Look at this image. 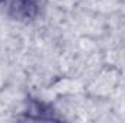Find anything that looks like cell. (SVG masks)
Segmentation results:
<instances>
[{
  "label": "cell",
  "mask_w": 125,
  "mask_h": 123,
  "mask_svg": "<svg viewBox=\"0 0 125 123\" xmlns=\"http://www.w3.org/2000/svg\"><path fill=\"white\" fill-rule=\"evenodd\" d=\"M16 7H18V12H22V15L25 18H32L36 12V7L31 0H21L16 4Z\"/></svg>",
  "instance_id": "6da1fadb"
}]
</instances>
